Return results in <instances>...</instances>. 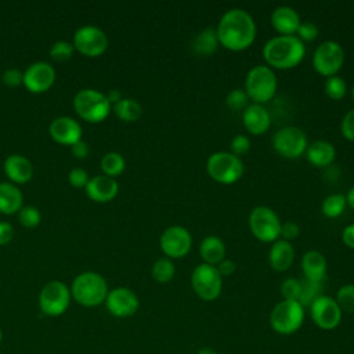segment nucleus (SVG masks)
<instances>
[{"label":"nucleus","instance_id":"8fccbe9b","mask_svg":"<svg viewBox=\"0 0 354 354\" xmlns=\"http://www.w3.org/2000/svg\"><path fill=\"white\" fill-rule=\"evenodd\" d=\"M342 239L344 242V245H347L348 248L354 249V223L346 225L342 231Z\"/></svg>","mask_w":354,"mask_h":354},{"label":"nucleus","instance_id":"6ab92c4d","mask_svg":"<svg viewBox=\"0 0 354 354\" xmlns=\"http://www.w3.org/2000/svg\"><path fill=\"white\" fill-rule=\"evenodd\" d=\"M84 189L90 199H93L94 202L104 203V202L112 201L116 196L119 191V185L113 177L100 174V176L91 177L87 185L84 187Z\"/></svg>","mask_w":354,"mask_h":354},{"label":"nucleus","instance_id":"423d86ee","mask_svg":"<svg viewBox=\"0 0 354 354\" xmlns=\"http://www.w3.org/2000/svg\"><path fill=\"white\" fill-rule=\"evenodd\" d=\"M209 176L223 184H232L243 174V162L230 151H216L206 160Z\"/></svg>","mask_w":354,"mask_h":354},{"label":"nucleus","instance_id":"37998d69","mask_svg":"<svg viewBox=\"0 0 354 354\" xmlns=\"http://www.w3.org/2000/svg\"><path fill=\"white\" fill-rule=\"evenodd\" d=\"M1 80L8 87H17L24 83V73L17 68H8L4 71Z\"/></svg>","mask_w":354,"mask_h":354},{"label":"nucleus","instance_id":"0eeeda50","mask_svg":"<svg viewBox=\"0 0 354 354\" xmlns=\"http://www.w3.org/2000/svg\"><path fill=\"white\" fill-rule=\"evenodd\" d=\"M304 319V307L296 300H281L274 306L270 314L272 329L281 335L296 332Z\"/></svg>","mask_w":354,"mask_h":354},{"label":"nucleus","instance_id":"7c9ffc66","mask_svg":"<svg viewBox=\"0 0 354 354\" xmlns=\"http://www.w3.org/2000/svg\"><path fill=\"white\" fill-rule=\"evenodd\" d=\"M126 162L124 158L119 152H106L101 159V169L105 176L115 177L119 176L124 170Z\"/></svg>","mask_w":354,"mask_h":354},{"label":"nucleus","instance_id":"4468645a","mask_svg":"<svg viewBox=\"0 0 354 354\" xmlns=\"http://www.w3.org/2000/svg\"><path fill=\"white\" fill-rule=\"evenodd\" d=\"M159 245L169 259L185 256L192 246L191 232L183 225H170L160 235Z\"/></svg>","mask_w":354,"mask_h":354},{"label":"nucleus","instance_id":"a211bd4d","mask_svg":"<svg viewBox=\"0 0 354 354\" xmlns=\"http://www.w3.org/2000/svg\"><path fill=\"white\" fill-rule=\"evenodd\" d=\"M51 138L62 145H73L82 140V126L73 118L59 116L55 118L48 127Z\"/></svg>","mask_w":354,"mask_h":354},{"label":"nucleus","instance_id":"72a5a7b5","mask_svg":"<svg viewBox=\"0 0 354 354\" xmlns=\"http://www.w3.org/2000/svg\"><path fill=\"white\" fill-rule=\"evenodd\" d=\"M324 91L325 94L332 98V100H340L346 95L347 91V83L346 80L339 76V75H333L325 79L324 82Z\"/></svg>","mask_w":354,"mask_h":354},{"label":"nucleus","instance_id":"4c0bfd02","mask_svg":"<svg viewBox=\"0 0 354 354\" xmlns=\"http://www.w3.org/2000/svg\"><path fill=\"white\" fill-rule=\"evenodd\" d=\"M73 51H75V47L72 43L65 40H58L51 46L50 55L55 61H66L73 55Z\"/></svg>","mask_w":354,"mask_h":354},{"label":"nucleus","instance_id":"a19ab883","mask_svg":"<svg viewBox=\"0 0 354 354\" xmlns=\"http://www.w3.org/2000/svg\"><path fill=\"white\" fill-rule=\"evenodd\" d=\"M230 147H231L230 152H232L234 155L241 158V155L246 153L250 149V140L245 134H235L231 140Z\"/></svg>","mask_w":354,"mask_h":354},{"label":"nucleus","instance_id":"c9c22d12","mask_svg":"<svg viewBox=\"0 0 354 354\" xmlns=\"http://www.w3.org/2000/svg\"><path fill=\"white\" fill-rule=\"evenodd\" d=\"M335 300L337 301L342 311L344 310L348 313H354V283L343 285L337 290Z\"/></svg>","mask_w":354,"mask_h":354},{"label":"nucleus","instance_id":"393cba45","mask_svg":"<svg viewBox=\"0 0 354 354\" xmlns=\"http://www.w3.org/2000/svg\"><path fill=\"white\" fill-rule=\"evenodd\" d=\"M306 156L311 165L324 167L333 162L336 156V149L333 144L326 140H315L307 145Z\"/></svg>","mask_w":354,"mask_h":354},{"label":"nucleus","instance_id":"49530a36","mask_svg":"<svg viewBox=\"0 0 354 354\" xmlns=\"http://www.w3.org/2000/svg\"><path fill=\"white\" fill-rule=\"evenodd\" d=\"M216 268H217V271L220 272L221 277H228V275H231V274L235 272L236 264H235V261H234L232 259L224 257L220 263L216 264Z\"/></svg>","mask_w":354,"mask_h":354},{"label":"nucleus","instance_id":"6e6d98bb","mask_svg":"<svg viewBox=\"0 0 354 354\" xmlns=\"http://www.w3.org/2000/svg\"><path fill=\"white\" fill-rule=\"evenodd\" d=\"M1 337H3V333H1V329H0V342H1Z\"/></svg>","mask_w":354,"mask_h":354},{"label":"nucleus","instance_id":"9b49d317","mask_svg":"<svg viewBox=\"0 0 354 354\" xmlns=\"http://www.w3.org/2000/svg\"><path fill=\"white\" fill-rule=\"evenodd\" d=\"M344 62V50L336 40H325L317 46L313 54L314 69L329 77L339 72Z\"/></svg>","mask_w":354,"mask_h":354},{"label":"nucleus","instance_id":"2f4dec72","mask_svg":"<svg viewBox=\"0 0 354 354\" xmlns=\"http://www.w3.org/2000/svg\"><path fill=\"white\" fill-rule=\"evenodd\" d=\"M174 272H176V267H174L173 261H171L169 257H160V259H158V260L153 263L152 270H151L152 278H153L156 282H160V283H165V282L171 281V278L174 277Z\"/></svg>","mask_w":354,"mask_h":354},{"label":"nucleus","instance_id":"5fc2aeb1","mask_svg":"<svg viewBox=\"0 0 354 354\" xmlns=\"http://www.w3.org/2000/svg\"><path fill=\"white\" fill-rule=\"evenodd\" d=\"M351 95H353V100H354V84H353V87H351Z\"/></svg>","mask_w":354,"mask_h":354},{"label":"nucleus","instance_id":"c85d7f7f","mask_svg":"<svg viewBox=\"0 0 354 354\" xmlns=\"http://www.w3.org/2000/svg\"><path fill=\"white\" fill-rule=\"evenodd\" d=\"M113 112L119 119H122L124 122H134L141 116L142 108H141L140 102L136 101L134 98H123L122 97V100H119L116 104H113Z\"/></svg>","mask_w":354,"mask_h":354},{"label":"nucleus","instance_id":"39448f33","mask_svg":"<svg viewBox=\"0 0 354 354\" xmlns=\"http://www.w3.org/2000/svg\"><path fill=\"white\" fill-rule=\"evenodd\" d=\"M73 108L82 119L97 123L109 115L111 102L101 91L94 88H82L73 98Z\"/></svg>","mask_w":354,"mask_h":354},{"label":"nucleus","instance_id":"bb28decb","mask_svg":"<svg viewBox=\"0 0 354 354\" xmlns=\"http://www.w3.org/2000/svg\"><path fill=\"white\" fill-rule=\"evenodd\" d=\"M22 192L12 183H0V212L4 214L18 213L22 207Z\"/></svg>","mask_w":354,"mask_h":354},{"label":"nucleus","instance_id":"c756f323","mask_svg":"<svg viewBox=\"0 0 354 354\" xmlns=\"http://www.w3.org/2000/svg\"><path fill=\"white\" fill-rule=\"evenodd\" d=\"M347 206V201H346V195L343 194H330L328 196L324 198L322 205H321V210L326 217H337L340 216L344 209Z\"/></svg>","mask_w":354,"mask_h":354},{"label":"nucleus","instance_id":"4be33fe9","mask_svg":"<svg viewBox=\"0 0 354 354\" xmlns=\"http://www.w3.org/2000/svg\"><path fill=\"white\" fill-rule=\"evenodd\" d=\"M4 173L12 183L24 184L33 177V165L28 158L14 153L6 158Z\"/></svg>","mask_w":354,"mask_h":354},{"label":"nucleus","instance_id":"f8f14e48","mask_svg":"<svg viewBox=\"0 0 354 354\" xmlns=\"http://www.w3.org/2000/svg\"><path fill=\"white\" fill-rule=\"evenodd\" d=\"M71 289L61 281H51L39 295L40 310L48 317H58L66 311L71 301Z\"/></svg>","mask_w":354,"mask_h":354},{"label":"nucleus","instance_id":"6e6552de","mask_svg":"<svg viewBox=\"0 0 354 354\" xmlns=\"http://www.w3.org/2000/svg\"><path fill=\"white\" fill-rule=\"evenodd\" d=\"M248 223L252 234L260 241L274 242L279 236L282 221L279 220V216L275 213V210L270 206H254L249 213Z\"/></svg>","mask_w":354,"mask_h":354},{"label":"nucleus","instance_id":"20e7f679","mask_svg":"<svg viewBox=\"0 0 354 354\" xmlns=\"http://www.w3.org/2000/svg\"><path fill=\"white\" fill-rule=\"evenodd\" d=\"M278 80L274 69L267 64L253 65L245 77V91L253 102L263 104L271 100L277 91Z\"/></svg>","mask_w":354,"mask_h":354},{"label":"nucleus","instance_id":"5701e85b","mask_svg":"<svg viewBox=\"0 0 354 354\" xmlns=\"http://www.w3.org/2000/svg\"><path fill=\"white\" fill-rule=\"evenodd\" d=\"M295 260V248L289 241L277 239L268 250V261L277 271L288 270Z\"/></svg>","mask_w":354,"mask_h":354},{"label":"nucleus","instance_id":"864d4df0","mask_svg":"<svg viewBox=\"0 0 354 354\" xmlns=\"http://www.w3.org/2000/svg\"><path fill=\"white\" fill-rule=\"evenodd\" d=\"M198 354H218L216 350H213V348H210V347H205V348H201L199 351H198Z\"/></svg>","mask_w":354,"mask_h":354},{"label":"nucleus","instance_id":"f704fd0d","mask_svg":"<svg viewBox=\"0 0 354 354\" xmlns=\"http://www.w3.org/2000/svg\"><path fill=\"white\" fill-rule=\"evenodd\" d=\"M225 104L231 111H243L249 105V97L243 88H232L225 95Z\"/></svg>","mask_w":354,"mask_h":354},{"label":"nucleus","instance_id":"473e14b6","mask_svg":"<svg viewBox=\"0 0 354 354\" xmlns=\"http://www.w3.org/2000/svg\"><path fill=\"white\" fill-rule=\"evenodd\" d=\"M318 296H321V282L310 281L307 278L300 279V296L297 301L303 307L310 306Z\"/></svg>","mask_w":354,"mask_h":354},{"label":"nucleus","instance_id":"aec40b11","mask_svg":"<svg viewBox=\"0 0 354 354\" xmlns=\"http://www.w3.org/2000/svg\"><path fill=\"white\" fill-rule=\"evenodd\" d=\"M242 122L252 134H263L271 124V115L263 104L250 102L242 111Z\"/></svg>","mask_w":354,"mask_h":354},{"label":"nucleus","instance_id":"3c124183","mask_svg":"<svg viewBox=\"0 0 354 354\" xmlns=\"http://www.w3.org/2000/svg\"><path fill=\"white\" fill-rule=\"evenodd\" d=\"M105 95H106V98H108V101H109L111 104H116L119 100H122V94H120V91L116 90V88H111Z\"/></svg>","mask_w":354,"mask_h":354},{"label":"nucleus","instance_id":"1a4fd4ad","mask_svg":"<svg viewBox=\"0 0 354 354\" xmlns=\"http://www.w3.org/2000/svg\"><path fill=\"white\" fill-rule=\"evenodd\" d=\"M191 285L194 292L203 300L212 301L217 299L223 288V277L217 271L216 266L201 263L191 274Z\"/></svg>","mask_w":354,"mask_h":354},{"label":"nucleus","instance_id":"dca6fc26","mask_svg":"<svg viewBox=\"0 0 354 354\" xmlns=\"http://www.w3.org/2000/svg\"><path fill=\"white\" fill-rule=\"evenodd\" d=\"M105 304L112 315L118 318H126L133 315L138 310L140 301L137 295L131 289L119 286L108 292Z\"/></svg>","mask_w":354,"mask_h":354},{"label":"nucleus","instance_id":"c03bdc74","mask_svg":"<svg viewBox=\"0 0 354 354\" xmlns=\"http://www.w3.org/2000/svg\"><path fill=\"white\" fill-rule=\"evenodd\" d=\"M340 129L347 140L354 141V108L347 111L342 119Z\"/></svg>","mask_w":354,"mask_h":354},{"label":"nucleus","instance_id":"412c9836","mask_svg":"<svg viewBox=\"0 0 354 354\" xmlns=\"http://www.w3.org/2000/svg\"><path fill=\"white\" fill-rule=\"evenodd\" d=\"M301 19L290 6H278L271 11V25L279 35H295Z\"/></svg>","mask_w":354,"mask_h":354},{"label":"nucleus","instance_id":"ea45409f","mask_svg":"<svg viewBox=\"0 0 354 354\" xmlns=\"http://www.w3.org/2000/svg\"><path fill=\"white\" fill-rule=\"evenodd\" d=\"M296 33L301 41H311L318 36V26L311 21H301Z\"/></svg>","mask_w":354,"mask_h":354},{"label":"nucleus","instance_id":"e433bc0d","mask_svg":"<svg viewBox=\"0 0 354 354\" xmlns=\"http://www.w3.org/2000/svg\"><path fill=\"white\" fill-rule=\"evenodd\" d=\"M18 220L26 228H35L41 220V214L35 206H22L18 212Z\"/></svg>","mask_w":354,"mask_h":354},{"label":"nucleus","instance_id":"09e8293b","mask_svg":"<svg viewBox=\"0 0 354 354\" xmlns=\"http://www.w3.org/2000/svg\"><path fill=\"white\" fill-rule=\"evenodd\" d=\"M14 235L12 225L6 221H0V246L7 245Z\"/></svg>","mask_w":354,"mask_h":354},{"label":"nucleus","instance_id":"2eb2a0df","mask_svg":"<svg viewBox=\"0 0 354 354\" xmlns=\"http://www.w3.org/2000/svg\"><path fill=\"white\" fill-rule=\"evenodd\" d=\"M310 313L315 325L325 330L335 329L342 321V308L337 301L325 295L318 296L310 304Z\"/></svg>","mask_w":354,"mask_h":354},{"label":"nucleus","instance_id":"f3484780","mask_svg":"<svg viewBox=\"0 0 354 354\" xmlns=\"http://www.w3.org/2000/svg\"><path fill=\"white\" fill-rule=\"evenodd\" d=\"M55 82V69L51 64L37 61L30 64L24 72V84L30 93H44Z\"/></svg>","mask_w":354,"mask_h":354},{"label":"nucleus","instance_id":"7ed1b4c3","mask_svg":"<svg viewBox=\"0 0 354 354\" xmlns=\"http://www.w3.org/2000/svg\"><path fill=\"white\" fill-rule=\"evenodd\" d=\"M108 285L104 277L98 272L86 271L79 274L71 286L72 297L84 307H95L105 301Z\"/></svg>","mask_w":354,"mask_h":354},{"label":"nucleus","instance_id":"f257e3e1","mask_svg":"<svg viewBox=\"0 0 354 354\" xmlns=\"http://www.w3.org/2000/svg\"><path fill=\"white\" fill-rule=\"evenodd\" d=\"M218 43L225 48L239 51L249 47L256 37V22L249 11L234 7L223 12L217 28Z\"/></svg>","mask_w":354,"mask_h":354},{"label":"nucleus","instance_id":"f03ea898","mask_svg":"<svg viewBox=\"0 0 354 354\" xmlns=\"http://www.w3.org/2000/svg\"><path fill=\"white\" fill-rule=\"evenodd\" d=\"M304 43L296 35H277L263 46V57L268 66L289 69L296 66L304 57Z\"/></svg>","mask_w":354,"mask_h":354},{"label":"nucleus","instance_id":"9d476101","mask_svg":"<svg viewBox=\"0 0 354 354\" xmlns=\"http://www.w3.org/2000/svg\"><path fill=\"white\" fill-rule=\"evenodd\" d=\"M307 145V134L297 126H283L272 136L274 149L285 158H299L306 152Z\"/></svg>","mask_w":354,"mask_h":354},{"label":"nucleus","instance_id":"cd10ccee","mask_svg":"<svg viewBox=\"0 0 354 354\" xmlns=\"http://www.w3.org/2000/svg\"><path fill=\"white\" fill-rule=\"evenodd\" d=\"M199 253L203 263L216 266L225 257V243L216 235H207L201 241Z\"/></svg>","mask_w":354,"mask_h":354},{"label":"nucleus","instance_id":"a18cd8bd","mask_svg":"<svg viewBox=\"0 0 354 354\" xmlns=\"http://www.w3.org/2000/svg\"><path fill=\"white\" fill-rule=\"evenodd\" d=\"M299 234H300V227H299L297 223L288 220V221H283V223L281 224L279 235L282 236V239L290 241V239H295Z\"/></svg>","mask_w":354,"mask_h":354},{"label":"nucleus","instance_id":"58836bf2","mask_svg":"<svg viewBox=\"0 0 354 354\" xmlns=\"http://www.w3.org/2000/svg\"><path fill=\"white\" fill-rule=\"evenodd\" d=\"M281 295L283 300H299L300 296V279L296 278H286L281 283Z\"/></svg>","mask_w":354,"mask_h":354},{"label":"nucleus","instance_id":"a878e982","mask_svg":"<svg viewBox=\"0 0 354 354\" xmlns=\"http://www.w3.org/2000/svg\"><path fill=\"white\" fill-rule=\"evenodd\" d=\"M218 44L220 43H218L216 29L207 26L199 30L198 33H195L191 41V48L196 55L206 57V55H212L217 50Z\"/></svg>","mask_w":354,"mask_h":354},{"label":"nucleus","instance_id":"b1692460","mask_svg":"<svg viewBox=\"0 0 354 354\" xmlns=\"http://www.w3.org/2000/svg\"><path fill=\"white\" fill-rule=\"evenodd\" d=\"M301 270L304 278L315 282H321L326 274V259L315 249L307 250L301 257Z\"/></svg>","mask_w":354,"mask_h":354},{"label":"nucleus","instance_id":"de8ad7c7","mask_svg":"<svg viewBox=\"0 0 354 354\" xmlns=\"http://www.w3.org/2000/svg\"><path fill=\"white\" fill-rule=\"evenodd\" d=\"M71 149H72L73 156L77 158V159H84L88 155V152H90V148H88L87 142L83 141V140H79L77 142L71 145Z\"/></svg>","mask_w":354,"mask_h":354},{"label":"nucleus","instance_id":"ddd939ff","mask_svg":"<svg viewBox=\"0 0 354 354\" xmlns=\"http://www.w3.org/2000/svg\"><path fill=\"white\" fill-rule=\"evenodd\" d=\"M73 47L87 57H98L108 47V37L105 32L93 25L80 26L73 35Z\"/></svg>","mask_w":354,"mask_h":354},{"label":"nucleus","instance_id":"79ce46f5","mask_svg":"<svg viewBox=\"0 0 354 354\" xmlns=\"http://www.w3.org/2000/svg\"><path fill=\"white\" fill-rule=\"evenodd\" d=\"M68 180H69L72 187H75V188H84L90 178H88V174H87L86 170H83L80 167H75V169H72L69 171Z\"/></svg>","mask_w":354,"mask_h":354},{"label":"nucleus","instance_id":"603ef678","mask_svg":"<svg viewBox=\"0 0 354 354\" xmlns=\"http://www.w3.org/2000/svg\"><path fill=\"white\" fill-rule=\"evenodd\" d=\"M346 201L348 203V206H351L354 209V185L347 191L346 194Z\"/></svg>","mask_w":354,"mask_h":354}]
</instances>
